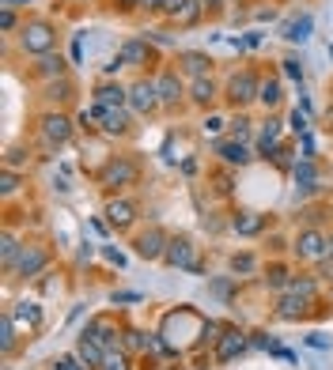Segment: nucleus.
I'll return each instance as SVG.
<instances>
[{"label":"nucleus","instance_id":"obj_29","mask_svg":"<svg viewBox=\"0 0 333 370\" xmlns=\"http://www.w3.org/2000/svg\"><path fill=\"white\" fill-rule=\"evenodd\" d=\"M257 98H262L265 106H276V103H281V83H276V80H265L262 91H257Z\"/></svg>","mask_w":333,"mask_h":370},{"label":"nucleus","instance_id":"obj_41","mask_svg":"<svg viewBox=\"0 0 333 370\" xmlns=\"http://www.w3.org/2000/svg\"><path fill=\"white\" fill-rule=\"evenodd\" d=\"M201 128H205V133H212V136H216L220 128H224V117H216V114H212V117H205V125H201Z\"/></svg>","mask_w":333,"mask_h":370},{"label":"nucleus","instance_id":"obj_25","mask_svg":"<svg viewBox=\"0 0 333 370\" xmlns=\"http://www.w3.org/2000/svg\"><path fill=\"white\" fill-rule=\"evenodd\" d=\"M314 182H318V170L311 166V159L295 163V185H303V189H314Z\"/></svg>","mask_w":333,"mask_h":370},{"label":"nucleus","instance_id":"obj_46","mask_svg":"<svg viewBox=\"0 0 333 370\" xmlns=\"http://www.w3.org/2000/svg\"><path fill=\"white\" fill-rule=\"evenodd\" d=\"M136 299H141L136 291H122V295H114V302H136Z\"/></svg>","mask_w":333,"mask_h":370},{"label":"nucleus","instance_id":"obj_3","mask_svg":"<svg viewBox=\"0 0 333 370\" xmlns=\"http://www.w3.org/2000/svg\"><path fill=\"white\" fill-rule=\"evenodd\" d=\"M160 87H155V80H141L129 87V110L133 114H152V110H160Z\"/></svg>","mask_w":333,"mask_h":370},{"label":"nucleus","instance_id":"obj_20","mask_svg":"<svg viewBox=\"0 0 333 370\" xmlns=\"http://www.w3.org/2000/svg\"><path fill=\"white\" fill-rule=\"evenodd\" d=\"M307 302H311V299H303V295L288 291L281 302H276V313H281V318H299V313L307 310Z\"/></svg>","mask_w":333,"mask_h":370},{"label":"nucleus","instance_id":"obj_16","mask_svg":"<svg viewBox=\"0 0 333 370\" xmlns=\"http://www.w3.org/2000/svg\"><path fill=\"white\" fill-rule=\"evenodd\" d=\"M136 219V208L129 205V200H110L106 205V223L110 227H129Z\"/></svg>","mask_w":333,"mask_h":370},{"label":"nucleus","instance_id":"obj_1","mask_svg":"<svg viewBox=\"0 0 333 370\" xmlns=\"http://www.w3.org/2000/svg\"><path fill=\"white\" fill-rule=\"evenodd\" d=\"M45 265H50V253H45L42 246H23L20 257H15V265L8 268V272L20 276V280H31V276H38Z\"/></svg>","mask_w":333,"mask_h":370},{"label":"nucleus","instance_id":"obj_24","mask_svg":"<svg viewBox=\"0 0 333 370\" xmlns=\"http://www.w3.org/2000/svg\"><path fill=\"white\" fill-rule=\"evenodd\" d=\"M311 27H314V20H311V15H299V20H295V23H288V31H284V38H288V42H307Z\"/></svg>","mask_w":333,"mask_h":370},{"label":"nucleus","instance_id":"obj_28","mask_svg":"<svg viewBox=\"0 0 333 370\" xmlns=\"http://www.w3.org/2000/svg\"><path fill=\"white\" fill-rule=\"evenodd\" d=\"M64 72V61L53 57V53H45V57L38 61V76H61Z\"/></svg>","mask_w":333,"mask_h":370},{"label":"nucleus","instance_id":"obj_43","mask_svg":"<svg viewBox=\"0 0 333 370\" xmlns=\"http://www.w3.org/2000/svg\"><path fill=\"white\" fill-rule=\"evenodd\" d=\"M284 72H288L292 80H303V64L299 61H284Z\"/></svg>","mask_w":333,"mask_h":370},{"label":"nucleus","instance_id":"obj_17","mask_svg":"<svg viewBox=\"0 0 333 370\" xmlns=\"http://www.w3.org/2000/svg\"><path fill=\"white\" fill-rule=\"evenodd\" d=\"M257 151L269 159V155H276L281 151V121H265V128H262V136H257Z\"/></svg>","mask_w":333,"mask_h":370},{"label":"nucleus","instance_id":"obj_26","mask_svg":"<svg viewBox=\"0 0 333 370\" xmlns=\"http://www.w3.org/2000/svg\"><path fill=\"white\" fill-rule=\"evenodd\" d=\"M212 98H216V83L208 76L193 80V103H212Z\"/></svg>","mask_w":333,"mask_h":370},{"label":"nucleus","instance_id":"obj_35","mask_svg":"<svg viewBox=\"0 0 333 370\" xmlns=\"http://www.w3.org/2000/svg\"><path fill=\"white\" fill-rule=\"evenodd\" d=\"M0 189H4V197H12V193L20 189V174H15V170H4V182H0Z\"/></svg>","mask_w":333,"mask_h":370},{"label":"nucleus","instance_id":"obj_34","mask_svg":"<svg viewBox=\"0 0 333 370\" xmlns=\"http://www.w3.org/2000/svg\"><path fill=\"white\" fill-rule=\"evenodd\" d=\"M125 348H129V351L148 348V336H144V332H136V329H129V332H125Z\"/></svg>","mask_w":333,"mask_h":370},{"label":"nucleus","instance_id":"obj_49","mask_svg":"<svg viewBox=\"0 0 333 370\" xmlns=\"http://www.w3.org/2000/svg\"><path fill=\"white\" fill-rule=\"evenodd\" d=\"M201 4H205V8H220L224 0H201Z\"/></svg>","mask_w":333,"mask_h":370},{"label":"nucleus","instance_id":"obj_12","mask_svg":"<svg viewBox=\"0 0 333 370\" xmlns=\"http://www.w3.org/2000/svg\"><path fill=\"white\" fill-rule=\"evenodd\" d=\"M12 321L20 329H38L42 325V306H38V302H15Z\"/></svg>","mask_w":333,"mask_h":370},{"label":"nucleus","instance_id":"obj_38","mask_svg":"<svg viewBox=\"0 0 333 370\" xmlns=\"http://www.w3.org/2000/svg\"><path fill=\"white\" fill-rule=\"evenodd\" d=\"M186 4H190V0H163V12L171 15V20H178L182 8H186Z\"/></svg>","mask_w":333,"mask_h":370},{"label":"nucleus","instance_id":"obj_47","mask_svg":"<svg viewBox=\"0 0 333 370\" xmlns=\"http://www.w3.org/2000/svg\"><path fill=\"white\" fill-rule=\"evenodd\" d=\"M152 34V42H160V45H171V34H163V31H148Z\"/></svg>","mask_w":333,"mask_h":370},{"label":"nucleus","instance_id":"obj_30","mask_svg":"<svg viewBox=\"0 0 333 370\" xmlns=\"http://www.w3.org/2000/svg\"><path fill=\"white\" fill-rule=\"evenodd\" d=\"M201 8H205V4H201V0H190V4L182 8V15H178V20H174V23H178V27H190V23H197V20H201Z\"/></svg>","mask_w":333,"mask_h":370},{"label":"nucleus","instance_id":"obj_4","mask_svg":"<svg viewBox=\"0 0 333 370\" xmlns=\"http://www.w3.org/2000/svg\"><path fill=\"white\" fill-rule=\"evenodd\" d=\"M163 261L171 265V268H190V272H201V261L193 257V242H190V238H171V242H166Z\"/></svg>","mask_w":333,"mask_h":370},{"label":"nucleus","instance_id":"obj_5","mask_svg":"<svg viewBox=\"0 0 333 370\" xmlns=\"http://www.w3.org/2000/svg\"><path fill=\"white\" fill-rule=\"evenodd\" d=\"M99 182L110 185V189L133 185V182H136V163H129V159H110V163L103 166V174H99Z\"/></svg>","mask_w":333,"mask_h":370},{"label":"nucleus","instance_id":"obj_48","mask_svg":"<svg viewBox=\"0 0 333 370\" xmlns=\"http://www.w3.org/2000/svg\"><path fill=\"white\" fill-rule=\"evenodd\" d=\"M144 8H155V12H163V0H141Z\"/></svg>","mask_w":333,"mask_h":370},{"label":"nucleus","instance_id":"obj_19","mask_svg":"<svg viewBox=\"0 0 333 370\" xmlns=\"http://www.w3.org/2000/svg\"><path fill=\"white\" fill-rule=\"evenodd\" d=\"M99 106H129V91L125 87H114V83H103V87L95 91Z\"/></svg>","mask_w":333,"mask_h":370},{"label":"nucleus","instance_id":"obj_7","mask_svg":"<svg viewBox=\"0 0 333 370\" xmlns=\"http://www.w3.org/2000/svg\"><path fill=\"white\" fill-rule=\"evenodd\" d=\"M257 91H262V83H257L254 72H239V76L231 80V103H254Z\"/></svg>","mask_w":333,"mask_h":370},{"label":"nucleus","instance_id":"obj_32","mask_svg":"<svg viewBox=\"0 0 333 370\" xmlns=\"http://www.w3.org/2000/svg\"><path fill=\"white\" fill-rule=\"evenodd\" d=\"M15 321H12V313L4 318V325H0V344H4V351H12V344H15Z\"/></svg>","mask_w":333,"mask_h":370},{"label":"nucleus","instance_id":"obj_37","mask_svg":"<svg viewBox=\"0 0 333 370\" xmlns=\"http://www.w3.org/2000/svg\"><path fill=\"white\" fill-rule=\"evenodd\" d=\"M80 363H83L80 355H64V359H57V363H53V370H83Z\"/></svg>","mask_w":333,"mask_h":370},{"label":"nucleus","instance_id":"obj_10","mask_svg":"<svg viewBox=\"0 0 333 370\" xmlns=\"http://www.w3.org/2000/svg\"><path fill=\"white\" fill-rule=\"evenodd\" d=\"M95 117H103L106 133H125L129 128V110L125 106H95Z\"/></svg>","mask_w":333,"mask_h":370},{"label":"nucleus","instance_id":"obj_45","mask_svg":"<svg viewBox=\"0 0 333 370\" xmlns=\"http://www.w3.org/2000/svg\"><path fill=\"white\" fill-rule=\"evenodd\" d=\"M0 27H4V31H12V27H15V12H12V8H4V15H0Z\"/></svg>","mask_w":333,"mask_h":370},{"label":"nucleus","instance_id":"obj_8","mask_svg":"<svg viewBox=\"0 0 333 370\" xmlns=\"http://www.w3.org/2000/svg\"><path fill=\"white\" fill-rule=\"evenodd\" d=\"M42 136L50 144H64L72 136V121H69V117H61V114H45L42 117Z\"/></svg>","mask_w":333,"mask_h":370},{"label":"nucleus","instance_id":"obj_9","mask_svg":"<svg viewBox=\"0 0 333 370\" xmlns=\"http://www.w3.org/2000/svg\"><path fill=\"white\" fill-rule=\"evenodd\" d=\"M295 253H299L303 261H314V257L326 253V238H322L318 230H303V235L295 238Z\"/></svg>","mask_w":333,"mask_h":370},{"label":"nucleus","instance_id":"obj_39","mask_svg":"<svg viewBox=\"0 0 333 370\" xmlns=\"http://www.w3.org/2000/svg\"><path fill=\"white\" fill-rule=\"evenodd\" d=\"M231 136H235V140H246V136H250V121H246V117L231 121Z\"/></svg>","mask_w":333,"mask_h":370},{"label":"nucleus","instance_id":"obj_50","mask_svg":"<svg viewBox=\"0 0 333 370\" xmlns=\"http://www.w3.org/2000/svg\"><path fill=\"white\" fill-rule=\"evenodd\" d=\"M326 253H330V257H333V235H330V238H326Z\"/></svg>","mask_w":333,"mask_h":370},{"label":"nucleus","instance_id":"obj_14","mask_svg":"<svg viewBox=\"0 0 333 370\" xmlns=\"http://www.w3.org/2000/svg\"><path fill=\"white\" fill-rule=\"evenodd\" d=\"M216 151L224 155V163H231V166H246L250 159H254V155H250V147H246L243 140H220Z\"/></svg>","mask_w":333,"mask_h":370},{"label":"nucleus","instance_id":"obj_2","mask_svg":"<svg viewBox=\"0 0 333 370\" xmlns=\"http://www.w3.org/2000/svg\"><path fill=\"white\" fill-rule=\"evenodd\" d=\"M53 42H57V34H53V27L50 23H27L23 27V34H20V45L27 53H50L53 50Z\"/></svg>","mask_w":333,"mask_h":370},{"label":"nucleus","instance_id":"obj_51","mask_svg":"<svg viewBox=\"0 0 333 370\" xmlns=\"http://www.w3.org/2000/svg\"><path fill=\"white\" fill-rule=\"evenodd\" d=\"M4 4H8V8H12V4H23V0H4Z\"/></svg>","mask_w":333,"mask_h":370},{"label":"nucleus","instance_id":"obj_44","mask_svg":"<svg viewBox=\"0 0 333 370\" xmlns=\"http://www.w3.org/2000/svg\"><path fill=\"white\" fill-rule=\"evenodd\" d=\"M292 128H295V133H307V114L295 110V114H292Z\"/></svg>","mask_w":333,"mask_h":370},{"label":"nucleus","instance_id":"obj_21","mask_svg":"<svg viewBox=\"0 0 333 370\" xmlns=\"http://www.w3.org/2000/svg\"><path fill=\"white\" fill-rule=\"evenodd\" d=\"M118 57H122L125 64H144V61H148V45H144L141 38H129V42H122Z\"/></svg>","mask_w":333,"mask_h":370},{"label":"nucleus","instance_id":"obj_18","mask_svg":"<svg viewBox=\"0 0 333 370\" xmlns=\"http://www.w3.org/2000/svg\"><path fill=\"white\" fill-rule=\"evenodd\" d=\"M76 355H80L87 367H103V363H106V348H103V344H95V340H91V336H80V348H76Z\"/></svg>","mask_w":333,"mask_h":370},{"label":"nucleus","instance_id":"obj_36","mask_svg":"<svg viewBox=\"0 0 333 370\" xmlns=\"http://www.w3.org/2000/svg\"><path fill=\"white\" fill-rule=\"evenodd\" d=\"M265 280H269V288H288V272H284V268H273V272L269 276H265Z\"/></svg>","mask_w":333,"mask_h":370},{"label":"nucleus","instance_id":"obj_13","mask_svg":"<svg viewBox=\"0 0 333 370\" xmlns=\"http://www.w3.org/2000/svg\"><path fill=\"white\" fill-rule=\"evenodd\" d=\"M239 351H246V336L243 332H224V336H220V348H216V363H231Z\"/></svg>","mask_w":333,"mask_h":370},{"label":"nucleus","instance_id":"obj_40","mask_svg":"<svg viewBox=\"0 0 333 370\" xmlns=\"http://www.w3.org/2000/svg\"><path fill=\"white\" fill-rule=\"evenodd\" d=\"M103 257H106V261H114L118 268H125V253H122V249H114V246H106V249H103Z\"/></svg>","mask_w":333,"mask_h":370},{"label":"nucleus","instance_id":"obj_15","mask_svg":"<svg viewBox=\"0 0 333 370\" xmlns=\"http://www.w3.org/2000/svg\"><path fill=\"white\" fill-rule=\"evenodd\" d=\"M155 87H160V103L163 106H174L182 98V80L174 76V72H163V76L155 80Z\"/></svg>","mask_w":333,"mask_h":370},{"label":"nucleus","instance_id":"obj_27","mask_svg":"<svg viewBox=\"0 0 333 370\" xmlns=\"http://www.w3.org/2000/svg\"><path fill=\"white\" fill-rule=\"evenodd\" d=\"M20 249H23V242H20V238H15V235H4V246H0V253H4V268H12V265H15Z\"/></svg>","mask_w":333,"mask_h":370},{"label":"nucleus","instance_id":"obj_23","mask_svg":"<svg viewBox=\"0 0 333 370\" xmlns=\"http://www.w3.org/2000/svg\"><path fill=\"white\" fill-rule=\"evenodd\" d=\"M208 64H212V61L205 57V53H182V68H186L190 76H197V80L208 72Z\"/></svg>","mask_w":333,"mask_h":370},{"label":"nucleus","instance_id":"obj_33","mask_svg":"<svg viewBox=\"0 0 333 370\" xmlns=\"http://www.w3.org/2000/svg\"><path fill=\"white\" fill-rule=\"evenodd\" d=\"M103 370H129V359L122 355V351H106V363Z\"/></svg>","mask_w":333,"mask_h":370},{"label":"nucleus","instance_id":"obj_11","mask_svg":"<svg viewBox=\"0 0 333 370\" xmlns=\"http://www.w3.org/2000/svg\"><path fill=\"white\" fill-rule=\"evenodd\" d=\"M83 336H91L95 344H103L106 351H114V348H118V329L110 325V321H103V318H99V321H91V325L83 329Z\"/></svg>","mask_w":333,"mask_h":370},{"label":"nucleus","instance_id":"obj_42","mask_svg":"<svg viewBox=\"0 0 333 370\" xmlns=\"http://www.w3.org/2000/svg\"><path fill=\"white\" fill-rule=\"evenodd\" d=\"M231 268H235V272H250V268H254V257H235V261H231Z\"/></svg>","mask_w":333,"mask_h":370},{"label":"nucleus","instance_id":"obj_6","mask_svg":"<svg viewBox=\"0 0 333 370\" xmlns=\"http://www.w3.org/2000/svg\"><path fill=\"white\" fill-rule=\"evenodd\" d=\"M166 242L171 238H163V230H144L141 238H136V253L144 257V261H163V253H166Z\"/></svg>","mask_w":333,"mask_h":370},{"label":"nucleus","instance_id":"obj_31","mask_svg":"<svg viewBox=\"0 0 333 370\" xmlns=\"http://www.w3.org/2000/svg\"><path fill=\"white\" fill-rule=\"evenodd\" d=\"M288 291L303 295V299H314V291H318V283H314L311 276H303V280H292V283H288Z\"/></svg>","mask_w":333,"mask_h":370},{"label":"nucleus","instance_id":"obj_22","mask_svg":"<svg viewBox=\"0 0 333 370\" xmlns=\"http://www.w3.org/2000/svg\"><path fill=\"white\" fill-rule=\"evenodd\" d=\"M231 227H235L239 235H257V230L265 227V216H257V212H243V216L231 219Z\"/></svg>","mask_w":333,"mask_h":370}]
</instances>
